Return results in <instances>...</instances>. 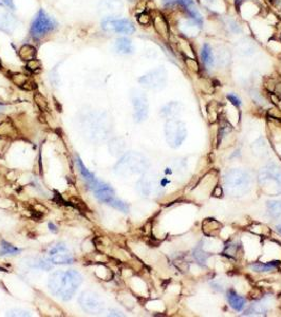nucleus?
<instances>
[{
  "instance_id": "nucleus-1",
  "label": "nucleus",
  "mask_w": 281,
  "mask_h": 317,
  "mask_svg": "<svg viewBox=\"0 0 281 317\" xmlns=\"http://www.w3.org/2000/svg\"><path fill=\"white\" fill-rule=\"evenodd\" d=\"M82 282V275L74 270L67 272L55 271L49 277L48 286L50 292L54 296H57L61 300L66 301L72 298Z\"/></svg>"
},
{
  "instance_id": "nucleus-2",
  "label": "nucleus",
  "mask_w": 281,
  "mask_h": 317,
  "mask_svg": "<svg viewBox=\"0 0 281 317\" xmlns=\"http://www.w3.org/2000/svg\"><path fill=\"white\" fill-rule=\"evenodd\" d=\"M249 182H251L249 176L243 170L235 169L228 172L225 176L226 189L233 196H240L246 192L249 186Z\"/></svg>"
},
{
  "instance_id": "nucleus-3",
  "label": "nucleus",
  "mask_w": 281,
  "mask_h": 317,
  "mask_svg": "<svg viewBox=\"0 0 281 317\" xmlns=\"http://www.w3.org/2000/svg\"><path fill=\"white\" fill-rule=\"evenodd\" d=\"M56 27H57L56 21L50 16V15L46 14L44 10H40L37 13L32 25H31L30 32L31 35L34 38H41L53 32Z\"/></svg>"
},
{
  "instance_id": "nucleus-4",
  "label": "nucleus",
  "mask_w": 281,
  "mask_h": 317,
  "mask_svg": "<svg viewBox=\"0 0 281 317\" xmlns=\"http://www.w3.org/2000/svg\"><path fill=\"white\" fill-rule=\"evenodd\" d=\"M89 186L92 191L95 192V196L98 198V200H100L101 202L111 205L116 209L122 207L123 201L115 197V192L110 185L96 179L92 183L89 184Z\"/></svg>"
},
{
  "instance_id": "nucleus-5",
  "label": "nucleus",
  "mask_w": 281,
  "mask_h": 317,
  "mask_svg": "<svg viewBox=\"0 0 281 317\" xmlns=\"http://www.w3.org/2000/svg\"><path fill=\"white\" fill-rule=\"evenodd\" d=\"M145 159L137 154H128L115 166V172L120 175L142 173L145 169Z\"/></svg>"
},
{
  "instance_id": "nucleus-6",
  "label": "nucleus",
  "mask_w": 281,
  "mask_h": 317,
  "mask_svg": "<svg viewBox=\"0 0 281 317\" xmlns=\"http://www.w3.org/2000/svg\"><path fill=\"white\" fill-rule=\"evenodd\" d=\"M165 134L168 144L173 147H178L186 139L187 131L185 124L181 120L171 118L166 124Z\"/></svg>"
},
{
  "instance_id": "nucleus-7",
  "label": "nucleus",
  "mask_w": 281,
  "mask_h": 317,
  "mask_svg": "<svg viewBox=\"0 0 281 317\" xmlns=\"http://www.w3.org/2000/svg\"><path fill=\"white\" fill-rule=\"evenodd\" d=\"M102 28L105 32L119 33L130 35L135 32L134 25L126 18H112L107 17L102 21Z\"/></svg>"
},
{
  "instance_id": "nucleus-8",
  "label": "nucleus",
  "mask_w": 281,
  "mask_h": 317,
  "mask_svg": "<svg viewBox=\"0 0 281 317\" xmlns=\"http://www.w3.org/2000/svg\"><path fill=\"white\" fill-rule=\"evenodd\" d=\"M79 303L81 307L88 313H101L104 311L105 304L99 294L91 291H85L81 294L79 298Z\"/></svg>"
},
{
  "instance_id": "nucleus-9",
  "label": "nucleus",
  "mask_w": 281,
  "mask_h": 317,
  "mask_svg": "<svg viewBox=\"0 0 281 317\" xmlns=\"http://www.w3.org/2000/svg\"><path fill=\"white\" fill-rule=\"evenodd\" d=\"M49 260L53 264H71L74 257L65 243H57L49 250Z\"/></svg>"
},
{
  "instance_id": "nucleus-10",
  "label": "nucleus",
  "mask_w": 281,
  "mask_h": 317,
  "mask_svg": "<svg viewBox=\"0 0 281 317\" xmlns=\"http://www.w3.org/2000/svg\"><path fill=\"white\" fill-rule=\"evenodd\" d=\"M167 79L166 71L162 68L155 69L138 80L139 84L148 89H161L165 86Z\"/></svg>"
},
{
  "instance_id": "nucleus-11",
  "label": "nucleus",
  "mask_w": 281,
  "mask_h": 317,
  "mask_svg": "<svg viewBox=\"0 0 281 317\" xmlns=\"http://www.w3.org/2000/svg\"><path fill=\"white\" fill-rule=\"evenodd\" d=\"M132 104L134 108V118L136 122H142L148 114V103L146 96L139 91L132 93Z\"/></svg>"
},
{
  "instance_id": "nucleus-12",
  "label": "nucleus",
  "mask_w": 281,
  "mask_h": 317,
  "mask_svg": "<svg viewBox=\"0 0 281 317\" xmlns=\"http://www.w3.org/2000/svg\"><path fill=\"white\" fill-rule=\"evenodd\" d=\"M123 11V3L121 0H101L99 4V13L104 18H115Z\"/></svg>"
},
{
  "instance_id": "nucleus-13",
  "label": "nucleus",
  "mask_w": 281,
  "mask_h": 317,
  "mask_svg": "<svg viewBox=\"0 0 281 317\" xmlns=\"http://www.w3.org/2000/svg\"><path fill=\"white\" fill-rule=\"evenodd\" d=\"M17 27V20L14 15L9 12H0V31L12 34Z\"/></svg>"
},
{
  "instance_id": "nucleus-14",
  "label": "nucleus",
  "mask_w": 281,
  "mask_h": 317,
  "mask_svg": "<svg viewBox=\"0 0 281 317\" xmlns=\"http://www.w3.org/2000/svg\"><path fill=\"white\" fill-rule=\"evenodd\" d=\"M201 60L206 69H212L215 65V55L209 43L205 42L201 49Z\"/></svg>"
},
{
  "instance_id": "nucleus-15",
  "label": "nucleus",
  "mask_w": 281,
  "mask_h": 317,
  "mask_svg": "<svg viewBox=\"0 0 281 317\" xmlns=\"http://www.w3.org/2000/svg\"><path fill=\"white\" fill-rule=\"evenodd\" d=\"M115 50L120 54H131L134 51L132 41L127 37H120L115 41Z\"/></svg>"
},
{
  "instance_id": "nucleus-16",
  "label": "nucleus",
  "mask_w": 281,
  "mask_h": 317,
  "mask_svg": "<svg viewBox=\"0 0 281 317\" xmlns=\"http://www.w3.org/2000/svg\"><path fill=\"white\" fill-rule=\"evenodd\" d=\"M227 299H228V303H229L230 307L233 310L237 311V312H240L243 310V308L245 306V299L242 296L238 295L235 291L230 290L227 292Z\"/></svg>"
},
{
  "instance_id": "nucleus-17",
  "label": "nucleus",
  "mask_w": 281,
  "mask_h": 317,
  "mask_svg": "<svg viewBox=\"0 0 281 317\" xmlns=\"http://www.w3.org/2000/svg\"><path fill=\"white\" fill-rule=\"evenodd\" d=\"M18 55L22 60H25V62H29V60H32V59L36 58L37 51H36L35 47L31 46V44H25V46H22L19 49Z\"/></svg>"
},
{
  "instance_id": "nucleus-18",
  "label": "nucleus",
  "mask_w": 281,
  "mask_h": 317,
  "mask_svg": "<svg viewBox=\"0 0 281 317\" xmlns=\"http://www.w3.org/2000/svg\"><path fill=\"white\" fill-rule=\"evenodd\" d=\"M181 107L182 106L179 104V103H176V102H173V103H169L167 104L164 108H162V115L165 116V117H168V118H174L177 114L180 113V110H181Z\"/></svg>"
},
{
  "instance_id": "nucleus-19",
  "label": "nucleus",
  "mask_w": 281,
  "mask_h": 317,
  "mask_svg": "<svg viewBox=\"0 0 281 317\" xmlns=\"http://www.w3.org/2000/svg\"><path fill=\"white\" fill-rule=\"evenodd\" d=\"M153 25H154V28H155V30H157L159 34H161L165 37H168V35H169L168 34L169 33L168 25L165 21V19L161 16V15H159V16H157L153 19Z\"/></svg>"
},
{
  "instance_id": "nucleus-20",
  "label": "nucleus",
  "mask_w": 281,
  "mask_h": 317,
  "mask_svg": "<svg viewBox=\"0 0 281 317\" xmlns=\"http://www.w3.org/2000/svg\"><path fill=\"white\" fill-rule=\"evenodd\" d=\"M220 230V223L217 222L216 220L208 219L203 224V231L207 236H213L217 234Z\"/></svg>"
},
{
  "instance_id": "nucleus-21",
  "label": "nucleus",
  "mask_w": 281,
  "mask_h": 317,
  "mask_svg": "<svg viewBox=\"0 0 281 317\" xmlns=\"http://www.w3.org/2000/svg\"><path fill=\"white\" fill-rule=\"evenodd\" d=\"M20 252V249L8 243L7 241H2V243H0V255L2 256H15L18 255Z\"/></svg>"
},
{
  "instance_id": "nucleus-22",
  "label": "nucleus",
  "mask_w": 281,
  "mask_h": 317,
  "mask_svg": "<svg viewBox=\"0 0 281 317\" xmlns=\"http://www.w3.org/2000/svg\"><path fill=\"white\" fill-rule=\"evenodd\" d=\"M279 264V261H271V263H261L256 262L251 265V269L258 273H263V272H271L275 270Z\"/></svg>"
},
{
  "instance_id": "nucleus-23",
  "label": "nucleus",
  "mask_w": 281,
  "mask_h": 317,
  "mask_svg": "<svg viewBox=\"0 0 281 317\" xmlns=\"http://www.w3.org/2000/svg\"><path fill=\"white\" fill-rule=\"evenodd\" d=\"M76 163H77V167H79V169H80L82 176H83L84 179L87 181L88 184L92 183L93 181H95V180L97 179V178L95 177V175H93L91 172H89V170L86 168V166L84 165V163L82 162V160H81L80 158H77Z\"/></svg>"
},
{
  "instance_id": "nucleus-24",
  "label": "nucleus",
  "mask_w": 281,
  "mask_h": 317,
  "mask_svg": "<svg viewBox=\"0 0 281 317\" xmlns=\"http://www.w3.org/2000/svg\"><path fill=\"white\" fill-rule=\"evenodd\" d=\"M270 214L274 218H278L281 216V202L280 201H270L268 204Z\"/></svg>"
},
{
  "instance_id": "nucleus-25",
  "label": "nucleus",
  "mask_w": 281,
  "mask_h": 317,
  "mask_svg": "<svg viewBox=\"0 0 281 317\" xmlns=\"http://www.w3.org/2000/svg\"><path fill=\"white\" fill-rule=\"evenodd\" d=\"M34 102H35V104L37 105V107H38L41 111L48 110V107H49L48 101H46V99H45L41 93H35V94H34Z\"/></svg>"
},
{
  "instance_id": "nucleus-26",
  "label": "nucleus",
  "mask_w": 281,
  "mask_h": 317,
  "mask_svg": "<svg viewBox=\"0 0 281 317\" xmlns=\"http://www.w3.org/2000/svg\"><path fill=\"white\" fill-rule=\"evenodd\" d=\"M11 79H12V82H13L15 85H17V86L20 87V88L30 80V78L28 77V75L22 74V73L13 74L12 77H11Z\"/></svg>"
},
{
  "instance_id": "nucleus-27",
  "label": "nucleus",
  "mask_w": 281,
  "mask_h": 317,
  "mask_svg": "<svg viewBox=\"0 0 281 317\" xmlns=\"http://www.w3.org/2000/svg\"><path fill=\"white\" fill-rule=\"evenodd\" d=\"M41 68H42V65L40 63V60H38L37 58H34L32 60H29V62H27V69L31 72L37 73L41 70Z\"/></svg>"
},
{
  "instance_id": "nucleus-28",
  "label": "nucleus",
  "mask_w": 281,
  "mask_h": 317,
  "mask_svg": "<svg viewBox=\"0 0 281 317\" xmlns=\"http://www.w3.org/2000/svg\"><path fill=\"white\" fill-rule=\"evenodd\" d=\"M51 261H46V260H43V259H33L32 260V263H30L31 266H34V267H38V269H43V270H50L52 267L51 265Z\"/></svg>"
},
{
  "instance_id": "nucleus-29",
  "label": "nucleus",
  "mask_w": 281,
  "mask_h": 317,
  "mask_svg": "<svg viewBox=\"0 0 281 317\" xmlns=\"http://www.w3.org/2000/svg\"><path fill=\"white\" fill-rule=\"evenodd\" d=\"M13 131V126L9 122H3L0 124V135H8Z\"/></svg>"
},
{
  "instance_id": "nucleus-30",
  "label": "nucleus",
  "mask_w": 281,
  "mask_h": 317,
  "mask_svg": "<svg viewBox=\"0 0 281 317\" xmlns=\"http://www.w3.org/2000/svg\"><path fill=\"white\" fill-rule=\"evenodd\" d=\"M137 21L138 23H140L142 26H146V25H149L150 21H151V18L149 15L147 13H142L139 14L137 16Z\"/></svg>"
},
{
  "instance_id": "nucleus-31",
  "label": "nucleus",
  "mask_w": 281,
  "mask_h": 317,
  "mask_svg": "<svg viewBox=\"0 0 281 317\" xmlns=\"http://www.w3.org/2000/svg\"><path fill=\"white\" fill-rule=\"evenodd\" d=\"M8 316H29L30 314L25 311V310H19V309H14V310H11L7 313Z\"/></svg>"
},
{
  "instance_id": "nucleus-32",
  "label": "nucleus",
  "mask_w": 281,
  "mask_h": 317,
  "mask_svg": "<svg viewBox=\"0 0 281 317\" xmlns=\"http://www.w3.org/2000/svg\"><path fill=\"white\" fill-rule=\"evenodd\" d=\"M195 257H196V259H197L198 261H200V262H204V261H206V259H207V255H205L204 252L201 251V250H196V252H195Z\"/></svg>"
},
{
  "instance_id": "nucleus-33",
  "label": "nucleus",
  "mask_w": 281,
  "mask_h": 317,
  "mask_svg": "<svg viewBox=\"0 0 281 317\" xmlns=\"http://www.w3.org/2000/svg\"><path fill=\"white\" fill-rule=\"evenodd\" d=\"M227 100L230 102V104H232L233 106H236V107H239V106L241 105V100L235 94H228Z\"/></svg>"
},
{
  "instance_id": "nucleus-34",
  "label": "nucleus",
  "mask_w": 281,
  "mask_h": 317,
  "mask_svg": "<svg viewBox=\"0 0 281 317\" xmlns=\"http://www.w3.org/2000/svg\"><path fill=\"white\" fill-rule=\"evenodd\" d=\"M2 3L10 10H15V4L14 0H2Z\"/></svg>"
},
{
  "instance_id": "nucleus-35",
  "label": "nucleus",
  "mask_w": 281,
  "mask_h": 317,
  "mask_svg": "<svg viewBox=\"0 0 281 317\" xmlns=\"http://www.w3.org/2000/svg\"><path fill=\"white\" fill-rule=\"evenodd\" d=\"M247 2V0H233V3H235V7L238 9L243 3Z\"/></svg>"
},
{
  "instance_id": "nucleus-36",
  "label": "nucleus",
  "mask_w": 281,
  "mask_h": 317,
  "mask_svg": "<svg viewBox=\"0 0 281 317\" xmlns=\"http://www.w3.org/2000/svg\"><path fill=\"white\" fill-rule=\"evenodd\" d=\"M49 229L52 231V232H56V228H55V225L53 224V223H49Z\"/></svg>"
},
{
  "instance_id": "nucleus-37",
  "label": "nucleus",
  "mask_w": 281,
  "mask_h": 317,
  "mask_svg": "<svg viewBox=\"0 0 281 317\" xmlns=\"http://www.w3.org/2000/svg\"><path fill=\"white\" fill-rule=\"evenodd\" d=\"M278 230H279V232H280V233H281V224H280V225H279V226H278Z\"/></svg>"
},
{
  "instance_id": "nucleus-38",
  "label": "nucleus",
  "mask_w": 281,
  "mask_h": 317,
  "mask_svg": "<svg viewBox=\"0 0 281 317\" xmlns=\"http://www.w3.org/2000/svg\"><path fill=\"white\" fill-rule=\"evenodd\" d=\"M2 108H3V105H0V109H2Z\"/></svg>"
},
{
  "instance_id": "nucleus-39",
  "label": "nucleus",
  "mask_w": 281,
  "mask_h": 317,
  "mask_svg": "<svg viewBox=\"0 0 281 317\" xmlns=\"http://www.w3.org/2000/svg\"><path fill=\"white\" fill-rule=\"evenodd\" d=\"M129 2H134V0H129Z\"/></svg>"
},
{
  "instance_id": "nucleus-40",
  "label": "nucleus",
  "mask_w": 281,
  "mask_h": 317,
  "mask_svg": "<svg viewBox=\"0 0 281 317\" xmlns=\"http://www.w3.org/2000/svg\"><path fill=\"white\" fill-rule=\"evenodd\" d=\"M0 67H2V63H0Z\"/></svg>"
},
{
  "instance_id": "nucleus-41",
  "label": "nucleus",
  "mask_w": 281,
  "mask_h": 317,
  "mask_svg": "<svg viewBox=\"0 0 281 317\" xmlns=\"http://www.w3.org/2000/svg\"><path fill=\"white\" fill-rule=\"evenodd\" d=\"M0 5H2V2H0Z\"/></svg>"
}]
</instances>
